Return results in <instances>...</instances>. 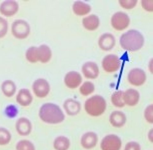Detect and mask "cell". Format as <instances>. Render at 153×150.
Wrapping results in <instances>:
<instances>
[{
    "mask_svg": "<svg viewBox=\"0 0 153 150\" xmlns=\"http://www.w3.org/2000/svg\"><path fill=\"white\" fill-rule=\"evenodd\" d=\"M39 116L43 121L50 124L60 123L65 118L59 106L51 103H45L41 107Z\"/></svg>",
    "mask_w": 153,
    "mask_h": 150,
    "instance_id": "6da1fadb",
    "label": "cell"
},
{
    "mask_svg": "<svg viewBox=\"0 0 153 150\" xmlns=\"http://www.w3.org/2000/svg\"><path fill=\"white\" fill-rule=\"evenodd\" d=\"M144 42L143 36L135 30L128 31L123 34L120 39L121 46L128 51H134L140 49Z\"/></svg>",
    "mask_w": 153,
    "mask_h": 150,
    "instance_id": "7a4b0ae2",
    "label": "cell"
},
{
    "mask_svg": "<svg viewBox=\"0 0 153 150\" xmlns=\"http://www.w3.org/2000/svg\"><path fill=\"white\" fill-rule=\"evenodd\" d=\"M85 108L88 113L91 116H100L105 110L106 102L102 97L95 95L86 101Z\"/></svg>",
    "mask_w": 153,
    "mask_h": 150,
    "instance_id": "3957f363",
    "label": "cell"
},
{
    "mask_svg": "<svg viewBox=\"0 0 153 150\" xmlns=\"http://www.w3.org/2000/svg\"><path fill=\"white\" fill-rule=\"evenodd\" d=\"M30 31V26L25 21L17 20L12 24V33L17 38L19 39L26 38L29 35Z\"/></svg>",
    "mask_w": 153,
    "mask_h": 150,
    "instance_id": "277c9868",
    "label": "cell"
},
{
    "mask_svg": "<svg viewBox=\"0 0 153 150\" xmlns=\"http://www.w3.org/2000/svg\"><path fill=\"white\" fill-rule=\"evenodd\" d=\"M121 141L117 136L114 134L106 136L102 140L101 146L102 150H120Z\"/></svg>",
    "mask_w": 153,
    "mask_h": 150,
    "instance_id": "5b68a950",
    "label": "cell"
},
{
    "mask_svg": "<svg viewBox=\"0 0 153 150\" xmlns=\"http://www.w3.org/2000/svg\"><path fill=\"white\" fill-rule=\"evenodd\" d=\"M129 22L128 15L121 12L116 13L112 17V25L118 30H123L126 28L128 26Z\"/></svg>",
    "mask_w": 153,
    "mask_h": 150,
    "instance_id": "8992f818",
    "label": "cell"
},
{
    "mask_svg": "<svg viewBox=\"0 0 153 150\" xmlns=\"http://www.w3.org/2000/svg\"><path fill=\"white\" fill-rule=\"evenodd\" d=\"M34 93L39 98L46 97L50 90V86L48 82L43 79H38L35 81L33 85Z\"/></svg>",
    "mask_w": 153,
    "mask_h": 150,
    "instance_id": "52a82bcc",
    "label": "cell"
},
{
    "mask_svg": "<svg viewBox=\"0 0 153 150\" xmlns=\"http://www.w3.org/2000/svg\"><path fill=\"white\" fill-rule=\"evenodd\" d=\"M120 62L119 57L114 55H108L104 57L102 61V66L106 72H115L120 68Z\"/></svg>",
    "mask_w": 153,
    "mask_h": 150,
    "instance_id": "ba28073f",
    "label": "cell"
},
{
    "mask_svg": "<svg viewBox=\"0 0 153 150\" xmlns=\"http://www.w3.org/2000/svg\"><path fill=\"white\" fill-rule=\"evenodd\" d=\"M128 79L131 84L139 86L143 84L146 81V74L141 69L135 68L129 73Z\"/></svg>",
    "mask_w": 153,
    "mask_h": 150,
    "instance_id": "9c48e42d",
    "label": "cell"
},
{
    "mask_svg": "<svg viewBox=\"0 0 153 150\" xmlns=\"http://www.w3.org/2000/svg\"><path fill=\"white\" fill-rule=\"evenodd\" d=\"M19 10V4L15 1H6L0 5V12L7 17L16 14Z\"/></svg>",
    "mask_w": 153,
    "mask_h": 150,
    "instance_id": "30bf717a",
    "label": "cell"
},
{
    "mask_svg": "<svg viewBox=\"0 0 153 150\" xmlns=\"http://www.w3.org/2000/svg\"><path fill=\"white\" fill-rule=\"evenodd\" d=\"M65 83L69 88L75 89L79 86L82 82V77L79 73L71 72L68 73L65 77Z\"/></svg>",
    "mask_w": 153,
    "mask_h": 150,
    "instance_id": "8fae6325",
    "label": "cell"
},
{
    "mask_svg": "<svg viewBox=\"0 0 153 150\" xmlns=\"http://www.w3.org/2000/svg\"><path fill=\"white\" fill-rule=\"evenodd\" d=\"M84 75L89 79H95L99 74V69L97 65L94 62H87L82 67Z\"/></svg>",
    "mask_w": 153,
    "mask_h": 150,
    "instance_id": "7c38bea8",
    "label": "cell"
},
{
    "mask_svg": "<svg viewBox=\"0 0 153 150\" xmlns=\"http://www.w3.org/2000/svg\"><path fill=\"white\" fill-rule=\"evenodd\" d=\"M97 140L96 134L93 132H88L82 136L81 144L86 149H91L96 145Z\"/></svg>",
    "mask_w": 153,
    "mask_h": 150,
    "instance_id": "4fadbf2b",
    "label": "cell"
},
{
    "mask_svg": "<svg viewBox=\"0 0 153 150\" xmlns=\"http://www.w3.org/2000/svg\"><path fill=\"white\" fill-rule=\"evenodd\" d=\"M114 37L111 34L106 33L101 36L99 40V45L103 50H109L113 48L115 44Z\"/></svg>",
    "mask_w": 153,
    "mask_h": 150,
    "instance_id": "5bb4252c",
    "label": "cell"
},
{
    "mask_svg": "<svg viewBox=\"0 0 153 150\" xmlns=\"http://www.w3.org/2000/svg\"><path fill=\"white\" fill-rule=\"evenodd\" d=\"M139 98V93L133 89L128 90L123 94L124 102L129 106H133L136 105L138 102Z\"/></svg>",
    "mask_w": 153,
    "mask_h": 150,
    "instance_id": "9a60e30c",
    "label": "cell"
},
{
    "mask_svg": "<svg viewBox=\"0 0 153 150\" xmlns=\"http://www.w3.org/2000/svg\"><path fill=\"white\" fill-rule=\"evenodd\" d=\"M16 129L20 135H27L31 132L32 125L29 120L25 118H21L17 122Z\"/></svg>",
    "mask_w": 153,
    "mask_h": 150,
    "instance_id": "2e32d148",
    "label": "cell"
},
{
    "mask_svg": "<svg viewBox=\"0 0 153 150\" xmlns=\"http://www.w3.org/2000/svg\"><path fill=\"white\" fill-rule=\"evenodd\" d=\"M17 101L21 106H27L30 105L33 101V97L27 89H21L16 98Z\"/></svg>",
    "mask_w": 153,
    "mask_h": 150,
    "instance_id": "e0dca14e",
    "label": "cell"
},
{
    "mask_svg": "<svg viewBox=\"0 0 153 150\" xmlns=\"http://www.w3.org/2000/svg\"><path fill=\"white\" fill-rule=\"evenodd\" d=\"M64 108L69 115H76L80 111V105L79 102L72 99H69L64 102Z\"/></svg>",
    "mask_w": 153,
    "mask_h": 150,
    "instance_id": "ac0fdd59",
    "label": "cell"
},
{
    "mask_svg": "<svg viewBox=\"0 0 153 150\" xmlns=\"http://www.w3.org/2000/svg\"><path fill=\"white\" fill-rule=\"evenodd\" d=\"M111 124L116 127H121L125 124L126 117L124 113L121 111H115L111 114L110 117Z\"/></svg>",
    "mask_w": 153,
    "mask_h": 150,
    "instance_id": "d6986e66",
    "label": "cell"
},
{
    "mask_svg": "<svg viewBox=\"0 0 153 150\" xmlns=\"http://www.w3.org/2000/svg\"><path fill=\"white\" fill-rule=\"evenodd\" d=\"M38 54L39 61L42 63H47L51 57V51L46 45H41L38 47Z\"/></svg>",
    "mask_w": 153,
    "mask_h": 150,
    "instance_id": "ffe728a7",
    "label": "cell"
},
{
    "mask_svg": "<svg viewBox=\"0 0 153 150\" xmlns=\"http://www.w3.org/2000/svg\"><path fill=\"white\" fill-rule=\"evenodd\" d=\"M83 24L85 28L88 30L96 29L99 25V19L95 15H91L84 18Z\"/></svg>",
    "mask_w": 153,
    "mask_h": 150,
    "instance_id": "44dd1931",
    "label": "cell"
},
{
    "mask_svg": "<svg viewBox=\"0 0 153 150\" xmlns=\"http://www.w3.org/2000/svg\"><path fill=\"white\" fill-rule=\"evenodd\" d=\"M73 10L77 15H84L87 14L91 10V7L88 4L80 1L75 2Z\"/></svg>",
    "mask_w": 153,
    "mask_h": 150,
    "instance_id": "7402d4cb",
    "label": "cell"
},
{
    "mask_svg": "<svg viewBox=\"0 0 153 150\" xmlns=\"http://www.w3.org/2000/svg\"><path fill=\"white\" fill-rule=\"evenodd\" d=\"M1 89L6 96L10 97L15 94L16 88L14 82L10 80H7L2 83Z\"/></svg>",
    "mask_w": 153,
    "mask_h": 150,
    "instance_id": "603a6c76",
    "label": "cell"
},
{
    "mask_svg": "<svg viewBox=\"0 0 153 150\" xmlns=\"http://www.w3.org/2000/svg\"><path fill=\"white\" fill-rule=\"evenodd\" d=\"M69 146V140L65 137H59L54 141V147L56 150H67Z\"/></svg>",
    "mask_w": 153,
    "mask_h": 150,
    "instance_id": "cb8c5ba5",
    "label": "cell"
},
{
    "mask_svg": "<svg viewBox=\"0 0 153 150\" xmlns=\"http://www.w3.org/2000/svg\"><path fill=\"white\" fill-rule=\"evenodd\" d=\"M124 92L122 91L116 92L113 94L111 97V101L114 105L116 107H122L125 105L123 100Z\"/></svg>",
    "mask_w": 153,
    "mask_h": 150,
    "instance_id": "d4e9b609",
    "label": "cell"
},
{
    "mask_svg": "<svg viewBox=\"0 0 153 150\" xmlns=\"http://www.w3.org/2000/svg\"><path fill=\"white\" fill-rule=\"evenodd\" d=\"M26 57L29 62L32 63H36L38 60V47L32 46L27 50Z\"/></svg>",
    "mask_w": 153,
    "mask_h": 150,
    "instance_id": "484cf974",
    "label": "cell"
},
{
    "mask_svg": "<svg viewBox=\"0 0 153 150\" xmlns=\"http://www.w3.org/2000/svg\"><path fill=\"white\" fill-rule=\"evenodd\" d=\"M94 90V84L90 82L86 81L84 83V84L80 88V93L85 96L91 94Z\"/></svg>",
    "mask_w": 153,
    "mask_h": 150,
    "instance_id": "4316f807",
    "label": "cell"
},
{
    "mask_svg": "<svg viewBox=\"0 0 153 150\" xmlns=\"http://www.w3.org/2000/svg\"><path fill=\"white\" fill-rule=\"evenodd\" d=\"M11 136L9 132L4 128H0V145L7 144L10 141Z\"/></svg>",
    "mask_w": 153,
    "mask_h": 150,
    "instance_id": "83f0119b",
    "label": "cell"
},
{
    "mask_svg": "<svg viewBox=\"0 0 153 150\" xmlns=\"http://www.w3.org/2000/svg\"><path fill=\"white\" fill-rule=\"evenodd\" d=\"M16 148L17 150H35L33 143L27 140H22L19 142Z\"/></svg>",
    "mask_w": 153,
    "mask_h": 150,
    "instance_id": "f1b7e54d",
    "label": "cell"
},
{
    "mask_svg": "<svg viewBox=\"0 0 153 150\" xmlns=\"http://www.w3.org/2000/svg\"><path fill=\"white\" fill-rule=\"evenodd\" d=\"M8 31V23L6 19L0 17V38L4 37Z\"/></svg>",
    "mask_w": 153,
    "mask_h": 150,
    "instance_id": "f546056e",
    "label": "cell"
},
{
    "mask_svg": "<svg viewBox=\"0 0 153 150\" xmlns=\"http://www.w3.org/2000/svg\"><path fill=\"white\" fill-rule=\"evenodd\" d=\"M18 113V110L16 106L10 105L7 107L6 109V115L10 118H13L16 116Z\"/></svg>",
    "mask_w": 153,
    "mask_h": 150,
    "instance_id": "4dcf8cb0",
    "label": "cell"
},
{
    "mask_svg": "<svg viewBox=\"0 0 153 150\" xmlns=\"http://www.w3.org/2000/svg\"><path fill=\"white\" fill-rule=\"evenodd\" d=\"M145 116L146 119L149 122L153 123V105H150L147 107L145 110Z\"/></svg>",
    "mask_w": 153,
    "mask_h": 150,
    "instance_id": "1f68e13d",
    "label": "cell"
},
{
    "mask_svg": "<svg viewBox=\"0 0 153 150\" xmlns=\"http://www.w3.org/2000/svg\"><path fill=\"white\" fill-rule=\"evenodd\" d=\"M119 2L123 7L127 9L133 8L137 3V1H120Z\"/></svg>",
    "mask_w": 153,
    "mask_h": 150,
    "instance_id": "d6a6232c",
    "label": "cell"
},
{
    "mask_svg": "<svg viewBox=\"0 0 153 150\" xmlns=\"http://www.w3.org/2000/svg\"><path fill=\"white\" fill-rule=\"evenodd\" d=\"M139 144L136 142H131L128 143L125 146L124 150H140Z\"/></svg>",
    "mask_w": 153,
    "mask_h": 150,
    "instance_id": "836d02e7",
    "label": "cell"
},
{
    "mask_svg": "<svg viewBox=\"0 0 153 150\" xmlns=\"http://www.w3.org/2000/svg\"><path fill=\"white\" fill-rule=\"evenodd\" d=\"M142 6L149 11H153V1H141Z\"/></svg>",
    "mask_w": 153,
    "mask_h": 150,
    "instance_id": "e575fe53",
    "label": "cell"
}]
</instances>
